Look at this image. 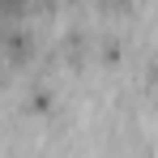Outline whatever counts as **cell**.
<instances>
[{"label": "cell", "instance_id": "cell-1", "mask_svg": "<svg viewBox=\"0 0 158 158\" xmlns=\"http://www.w3.org/2000/svg\"><path fill=\"white\" fill-rule=\"evenodd\" d=\"M124 52V43H120V34H94V56L103 60V64H115Z\"/></svg>", "mask_w": 158, "mask_h": 158}, {"label": "cell", "instance_id": "cell-2", "mask_svg": "<svg viewBox=\"0 0 158 158\" xmlns=\"http://www.w3.org/2000/svg\"><path fill=\"white\" fill-rule=\"evenodd\" d=\"M103 17H120V13H132V0H94Z\"/></svg>", "mask_w": 158, "mask_h": 158}, {"label": "cell", "instance_id": "cell-3", "mask_svg": "<svg viewBox=\"0 0 158 158\" xmlns=\"http://www.w3.org/2000/svg\"><path fill=\"white\" fill-rule=\"evenodd\" d=\"M47 107H52L47 85H34V90H30V98H26V111H47Z\"/></svg>", "mask_w": 158, "mask_h": 158}, {"label": "cell", "instance_id": "cell-4", "mask_svg": "<svg viewBox=\"0 0 158 158\" xmlns=\"http://www.w3.org/2000/svg\"><path fill=\"white\" fill-rule=\"evenodd\" d=\"M150 85L158 90V52H154V60H150Z\"/></svg>", "mask_w": 158, "mask_h": 158}]
</instances>
